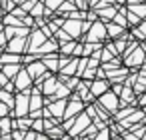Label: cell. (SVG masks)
<instances>
[{"mask_svg": "<svg viewBox=\"0 0 146 140\" xmlns=\"http://www.w3.org/2000/svg\"><path fill=\"white\" fill-rule=\"evenodd\" d=\"M102 104H104L106 108H112V110H114V108H116V96H106V98L102 100Z\"/></svg>", "mask_w": 146, "mask_h": 140, "instance_id": "cell-1", "label": "cell"}, {"mask_svg": "<svg viewBox=\"0 0 146 140\" xmlns=\"http://www.w3.org/2000/svg\"><path fill=\"white\" fill-rule=\"evenodd\" d=\"M102 90H106V82H94L92 84V92L94 94H100Z\"/></svg>", "mask_w": 146, "mask_h": 140, "instance_id": "cell-2", "label": "cell"}, {"mask_svg": "<svg viewBox=\"0 0 146 140\" xmlns=\"http://www.w3.org/2000/svg\"><path fill=\"white\" fill-rule=\"evenodd\" d=\"M142 32H144V34H146V24H142Z\"/></svg>", "mask_w": 146, "mask_h": 140, "instance_id": "cell-3", "label": "cell"}]
</instances>
